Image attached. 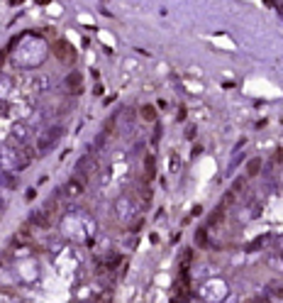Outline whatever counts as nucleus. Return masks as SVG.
Returning a JSON list of instances; mask_svg holds the SVG:
<instances>
[{
	"label": "nucleus",
	"mask_w": 283,
	"mask_h": 303,
	"mask_svg": "<svg viewBox=\"0 0 283 303\" xmlns=\"http://www.w3.org/2000/svg\"><path fill=\"white\" fill-rule=\"evenodd\" d=\"M54 52H56V57H59L61 61H66V64H73V61H76V49H73L66 39H59V42L54 44Z\"/></svg>",
	"instance_id": "nucleus-1"
},
{
	"label": "nucleus",
	"mask_w": 283,
	"mask_h": 303,
	"mask_svg": "<svg viewBox=\"0 0 283 303\" xmlns=\"http://www.w3.org/2000/svg\"><path fill=\"white\" fill-rule=\"evenodd\" d=\"M83 191H86V181L83 179H69L64 184V196L66 198H78V196H83Z\"/></svg>",
	"instance_id": "nucleus-2"
},
{
	"label": "nucleus",
	"mask_w": 283,
	"mask_h": 303,
	"mask_svg": "<svg viewBox=\"0 0 283 303\" xmlns=\"http://www.w3.org/2000/svg\"><path fill=\"white\" fill-rule=\"evenodd\" d=\"M66 88H69V93H71V95L83 93V76H81L78 71L69 74V78H66Z\"/></svg>",
	"instance_id": "nucleus-3"
},
{
	"label": "nucleus",
	"mask_w": 283,
	"mask_h": 303,
	"mask_svg": "<svg viewBox=\"0 0 283 303\" xmlns=\"http://www.w3.org/2000/svg\"><path fill=\"white\" fill-rule=\"evenodd\" d=\"M154 176H157V159L149 154V157L144 159V179H147V181H152Z\"/></svg>",
	"instance_id": "nucleus-4"
},
{
	"label": "nucleus",
	"mask_w": 283,
	"mask_h": 303,
	"mask_svg": "<svg viewBox=\"0 0 283 303\" xmlns=\"http://www.w3.org/2000/svg\"><path fill=\"white\" fill-rule=\"evenodd\" d=\"M142 117L147 122H154L157 120V108L154 105H142Z\"/></svg>",
	"instance_id": "nucleus-5"
},
{
	"label": "nucleus",
	"mask_w": 283,
	"mask_h": 303,
	"mask_svg": "<svg viewBox=\"0 0 283 303\" xmlns=\"http://www.w3.org/2000/svg\"><path fill=\"white\" fill-rule=\"evenodd\" d=\"M259 169H261V159H251L249 167H247V176H254Z\"/></svg>",
	"instance_id": "nucleus-6"
},
{
	"label": "nucleus",
	"mask_w": 283,
	"mask_h": 303,
	"mask_svg": "<svg viewBox=\"0 0 283 303\" xmlns=\"http://www.w3.org/2000/svg\"><path fill=\"white\" fill-rule=\"evenodd\" d=\"M276 162H283V149H281V152H276Z\"/></svg>",
	"instance_id": "nucleus-7"
}]
</instances>
